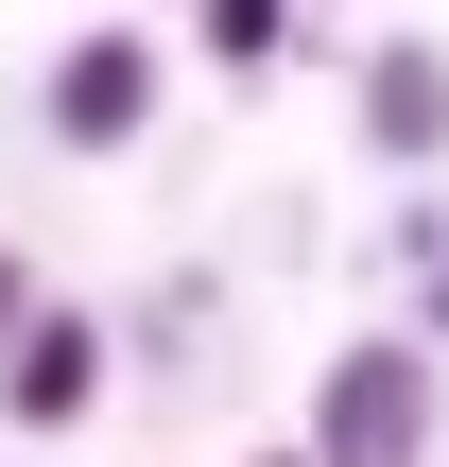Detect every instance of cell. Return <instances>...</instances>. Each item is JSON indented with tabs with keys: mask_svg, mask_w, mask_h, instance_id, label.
<instances>
[{
	"mask_svg": "<svg viewBox=\"0 0 449 467\" xmlns=\"http://www.w3.org/2000/svg\"><path fill=\"white\" fill-rule=\"evenodd\" d=\"M242 467H311V451H242Z\"/></svg>",
	"mask_w": 449,
	"mask_h": 467,
	"instance_id": "cell-8",
	"label": "cell"
},
{
	"mask_svg": "<svg viewBox=\"0 0 449 467\" xmlns=\"http://www.w3.org/2000/svg\"><path fill=\"white\" fill-rule=\"evenodd\" d=\"M433 416H449V364L415 329H363L311 381V467H433Z\"/></svg>",
	"mask_w": 449,
	"mask_h": 467,
	"instance_id": "cell-1",
	"label": "cell"
},
{
	"mask_svg": "<svg viewBox=\"0 0 449 467\" xmlns=\"http://www.w3.org/2000/svg\"><path fill=\"white\" fill-rule=\"evenodd\" d=\"M277 52H294L277 0H208V69H277Z\"/></svg>",
	"mask_w": 449,
	"mask_h": 467,
	"instance_id": "cell-5",
	"label": "cell"
},
{
	"mask_svg": "<svg viewBox=\"0 0 449 467\" xmlns=\"http://www.w3.org/2000/svg\"><path fill=\"white\" fill-rule=\"evenodd\" d=\"M35 312H52V295H35V260H17V243H0V347H17V329H35Z\"/></svg>",
	"mask_w": 449,
	"mask_h": 467,
	"instance_id": "cell-6",
	"label": "cell"
},
{
	"mask_svg": "<svg viewBox=\"0 0 449 467\" xmlns=\"http://www.w3.org/2000/svg\"><path fill=\"white\" fill-rule=\"evenodd\" d=\"M156 104H173V52H156V35H121V17H104V35H69V52H52V87H35L52 156H138V139H156Z\"/></svg>",
	"mask_w": 449,
	"mask_h": 467,
	"instance_id": "cell-2",
	"label": "cell"
},
{
	"mask_svg": "<svg viewBox=\"0 0 449 467\" xmlns=\"http://www.w3.org/2000/svg\"><path fill=\"white\" fill-rule=\"evenodd\" d=\"M104 416V312H35L0 347V433H87Z\"/></svg>",
	"mask_w": 449,
	"mask_h": 467,
	"instance_id": "cell-3",
	"label": "cell"
},
{
	"mask_svg": "<svg viewBox=\"0 0 449 467\" xmlns=\"http://www.w3.org/2000/svg\"><path fill=\"white\" fill-rule=\"evenodd\" d=\"M363 139L415 156V173L449 156V52H433V35H381V52H363Z\"/></svg>",
	"mask_w": 449,
	"mask_h": 467,
	"instance_id": "cell-4",
	"label": "cell"
},
{
	"mask_svg": "<svg viewBox=\"0 0 449 467\" xmlns=\"http://www.w3.org/2000/svg\"><path fill=\"white\" fill-rule=\"evenodd\" d=\"M433 329H449V260H433Z\"/></svg>",
	"mask_w": 449,
	"mask_h": 467,
	"instance_id": "cell-7",
	"label": "cell"
}]
</instances>
